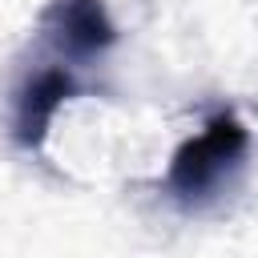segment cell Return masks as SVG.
Instances as JSON below:
<instances>
[{"label":"cell","instance_id":"3957f363","mask_svg":"<svg viewBox=\"0 0 258 258\" xmlns=\"http://www.w3.org/2000/svg\"><path fill=\"white\" fill-rule=\"evenodd\" d=\"M36 32L48 56L73 69L105 56L117 44V24L105 0H48L36 16Z\"/></svg>","mask_w":258,"mask_h":258},{"label":"cell","instance_id":"6da1fadb","mask_svg":"<svg viewBox=\"0 0 258 258\" xmlns=\"http://www.w3.org/2000/svg\"><path fill=\"white\" fill-rule=\"evenodd\" d=\"M246 153H250V129L234 109H218L194 137H185L173 149L161 189L177 210L198 214L230 189V181L246 165Z\"/></svg>","mask_w":258,"mask_h":258},{"label":"cell","instance_id":"7a4b0ae2","mask_svg":"<svg viewBox=\"0 0 258 258\" xmlns=\"http://www.w3.org/2000/svg\"><path fill=\"white\" fill-rule=\"evenodd\" d=\"M77 93H81V77L73 64L56 60V56L44 64H32L12 89V109H8L12 145L24 153H40L48 141V125H52L56 109L64 101H73Z\"/></svg>","mask_w":258,"mask_h":258}]
</instances>
